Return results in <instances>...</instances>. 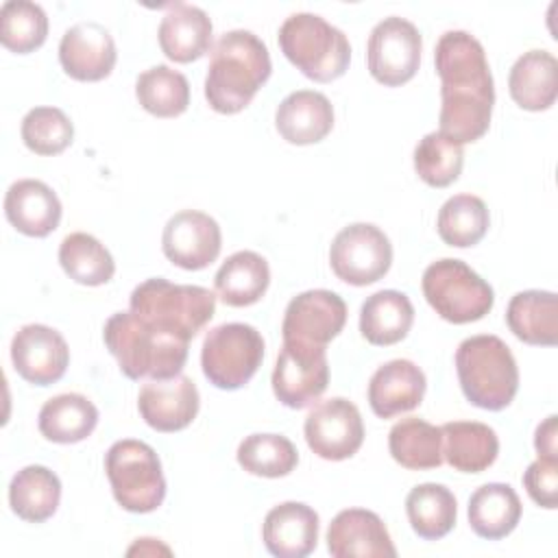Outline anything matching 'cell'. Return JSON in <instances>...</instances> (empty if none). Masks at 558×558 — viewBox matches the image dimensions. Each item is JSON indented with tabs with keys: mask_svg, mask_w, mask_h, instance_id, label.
<instances>
[{
	"mask_svg": "<svg viewBox=\"0 0 558 558\" xmlns=\"http://www.w3.org/2000/svg\"><path fill=\"white\" fill-rule=\"evenodd\" d=\"M135 98L150 116L177 118L190 105V83L179 70L153 65L137 76Z\"/></svg>",
	"mask_w": 558,
	"mask_h": 558,
	"instance_id": "8d00e7d4",
	"label": "cell"
},
{
	"mask_svg": "<svg viewBox=\"0 0 558 558\" xmlns=\"http://www.w3.org/2000/svg\"><path fill=\"white\" fill-rule=\"evenodd\" d=\"M510 331L525 344L554 347L558 342V299L549 290L517 292L506 310Z\"/></svg>",
	"mask_w": 558,
	"mask_h": 558,
	"instance_id": "4316f807",
	"label": "cell"
},
{
	"mask_svg": "<svg viewBox=\"0 0 558 558\" xmlns=\"http://www.w3.org/2000/svg\"><path fill=\"white\" fill-rule=\"evenodd\" d=\"M170 554V549L166 547V545H161V543H157L155 538H137V543L133 545V547H129V556H133V554Z\"/></svg>",
	"mask_w": 558,
	"mask_h": 558,
	"instance_id": "ee69618b",
	"label": "cell"
},
{
	"mask_svg": "<svg viewBox=\"0 0 558 558\" xmlns=\"http://www.w3.org/2000/svg\"><path fill=\"white\" fill-rule=\"evenodd\" d=\"M442 460L460 473L486 471L499 453V438L493 427L480 421H451L440 427Z\"/></svg>",
	"mask_w": 558,
	"mask_h": 558,
	"instance_id": "484cf974",
	"label": "cell"
},
{
	"mask_svg": "<svg viewBox=\"0 0 558 558\" xmlns=\"http://www.w3.org/2000/svg\"><path fill=\"white\" fill-rule=\"evenodd\" d=\"M22 142L35 155H59L74 140V124L59 107H35L22 120Z\"/></svg>",
	"mask_w": 558,
	"mask_h": 558,
	"instance_id": "60d3db41",
	"label": "cell"
},
{
	"mask_svg": "<svg viewBox=\"0 0 558 558\" xmlns=\"http://www.w3.org/2000/svg\"><path fill=\"white\" fill-rule=\"evenodd\" d=\"M48 37L46 11L28 0H7L0 9V41L15 54L37 50Z\"/></svg>",
	"mask_w": 558,
	"mask_h": 558,
	"instance_id": "ab89813d",
	"label": "cell"
},
{
	"mask_svg": "<svg viewBox=\"0 0 558 558\" xmlns=\"http://www.w3.org/2000/svg\"><path fill=\"white\" fill-rule=\"evenodd\" d=\"M98 425V408L78 392H63L48 399L37 416L41 436L50 442L72 445L85 440Z\"/></svg>",
	"mask_w": 558,
	"mask_h": 558,
	"instance_id": "4dcf8cb0",
	"label": "cell"
},
{
	"mask_svg": "<svg viewBox=\"0 0 558 558\" xmlns=\"http://www.w3.org/2000/svg\"><path fill=\"white\" fill-rule=\"evenodd\" d=\"M268 283V262L255 251H238L229 255L214 279L216 294L229 307H246L257 303L266 294Z\"/></svg>",
	"mask_w": 558,
	"mask_h": 558,
	"instance_id": "f546056e",
	"label": "cell"
},
{
	"mask_svg": "<svg viewBox=\"0 0 558 558\" xmlns=\"http://www.w3.org/2000/svg\"><path fill=\"white\" fill-rule=\"evenodd\" d=\"M11 362L24 381L50 386L65 375L70 349L57 329L31 323L15 331L11 340Z\"/></svg>",
	"mask_w": 558,
	"mask_h": 558,
	"instance_id": "2e32d148",
	"label": "cell"
},
{
	"mask_svg": "<svg viewBox=\"0 0 558 558\" xmlns=\"http://www.w3.org/2000/svg\"><path fill=\"white\" fill-rule=\"evenodd\" d=\"M327 551L333 558H395L397 547L388 527L373 510H340L327 530Z\"/></svg>",
	"mask_w": 558,
	"mask_h": 558,
	"instance_id": "d6986e66",
	"label": "cell"
},
{
	"mask_svg": "<svg viewBox=\"0 0 558 558\" xmlns=\"http://www.w3.org/2000/svg\"><path fill=\"white\" fill-rule=\"evenodd\" d=\"M488 225V207L480 196L473 194H456L447 198L436 220L440 240L456 248L475 246L486 235Z\"/></svg>",
	"mask_w": 558,
	"mask_h": 558,
	"instance_id": "d590c367",
	"label": "cell"
},
{
	"mask_svg": "<svg viewBox=\"0 0 558 558\" xmlns=\"http://www.w3.org/2000/svg\"><path fill=\"white\" fill-rule=\"evenodd\" d=\"M307 447L323 460L340 462L357 453L364 442V423L355 403L331 397L316 403L305 416Z\"/></svg>",
	"mask_w": 558,
	"mask_h": 558,
	"instance_id": "4fadbf2b",
	"label": "cell"
},
{
	"mask_svg": "<svg viewBox=\"0 0 558 558\" xmlns=\"http://www.w3.org/2000/svg\"><path fill=\"white\" fill-rule=\"evenodd\" d=\"M423 39L418 28L399 15L384 17L368 35L366 65L371 76L386 85L399 87L414 78L421 65Z\"/></svg>",
	"mask_w": 558,
	"mask_h": 558,
	"instance_id": "30bf717a",
	"label": "cell"
},
{
	"mask_svg": "<svg viewBox=\"0 0 558 558\" xmlns=\"http://www.w3.org/2000/svg\"><path fill=\"white\" fill-rule=\"evenodd\" d=\"M198 405V388L187 375L150 379L137 397V410L144 423L163 434L185 429L196 418Z\"/></svg>",
	"mask_w": 558,
	"mask_h": 558,
	"instance_id": "ac0fdd59",
	"label": "cell"
},
{
	"mask_svg": "<svg viewBox=\"0 0 558 558\" xmlns=\"http://www.w3.org/2000/svg\"><path fill=\"white\" fill-rule=\"evenodd\" d=\"M329 384V362L325 347L283 342L272 368V392L292 410L314 403Z\"/></svg>",
	"mask_w": 558,
	"mask_h": 558,
	"instance_id": "7c38bea8",
	"label": "cell"
},
{
	"mask_svg": "<svg viewBox=\"0 0 558 558\" xmlns=\"http://www.w3.org/2000/svg\"><path fill=\"white\" fill-rule=\"evenodd\" d=\"M464 166L462 144L440 131H432L418 140L414 148V170L429 187H447L458 181Z\"/></svg>",
	"mask_w": 558,
	"mask_h": 558,
	"instance_id": "f35d334b",
	"label": "cell"
},
{
	"mask_svg": "<svg viewBox=\"0 0 558 558\" xmlns=\"http://www.w3.org/2000/svg\"><path fill=\"white\" fill-rule=\"evenodd\" d=\"M264 360V338L246 323H225L207 331L201 349L203 375L220 390L246 386Z\"/></svg>",
	"mask_w": 558,
	"mask_h": 558,
	"instance_id": "9c48e42d",
	"label": "cell"
},
{
	"mask_svg": "<svg viewBox=\"0 0 558 558\" xmlns=\"http://www.w3.org/2000/svg\"><path fill=\"white\" fill-rule=\"evenodd\" d=\"M347 323V303L331 290H307L296 294L283 314V342L327 347Z\"/></svg>",
	"mask_w": 558,
	"mask_h": 558,
	"instance_id": "5bb4252c",
	"label": "cell"
},
{
	"mask_svg": "<svg viewBox=\"0 0 558 558\" xmlns=\"http://www.w3.org/2000/svg\"><path fill=\"white\" fill-rule=\"evenodd\" d=\"M425 373L412 360L381 364L368 381V405L379 418H392L421 405L425 397Z\"/></svg>",
	"mask_w": 558,
	"mask_h": 558,
	"instance_id": "ffe728a7",
	"label": "cell"
},
{
	"mask_svg": "<svg viewBox=\"0 0 558 558\" xmlns=\"http://www.w3.org/2000/svg\"><path fill=\"white\" fill-rule=\"evenodd\" d=\"M460 388L469 403L499 412L519 390V368L510 347L493 333L471 336L456 351Z\"/></svg>",
	"mask_w": 558,
	"mask_h": 558,
	"instance_id": "277c9868",
	"label": "cell"
},
{
	"mask_svg": "<svg viewBox=\"0 0 558 558\" xmlns=\"http://www.w3.org/2000/svg\"><path fill=\"white\" fill-rule=\"evenodd\" d=\"M318 514L301 501H283L268 510L262 538L266 549L277 558H303L318 543Z\"/></svg>",
	"mask_w": 558,
	"mask_h": 558,
	"instance_id": "44dd1931",
	"label": "cell"
},
{
	"mask_svg": "<svg viewBox=\"0 0 558 558\" xmlns=\"http://www.w3.org/2000/svg\"><path fill=\"white\" fill-rule=\"evenodd\" d=\"M61 201L39 179H17L4 194V216L28 238H46L61 222Z\"/></svg>",
	"mask_w": 558,
	"mask_h": 558,
	"instance_id": "7402d4cb",
	"label": "cell"
},
{
	"mask_svg": "<svg viewBox=\"0 0 558 558\" xmlns=\"http://www.w3.org/2000/svg\"><path fill=\"white\" fill-rule=\"evenodd\" d=\"M405 514L412 530L421 538L438 541L453 530L458 519V504L447 486L425 482L408 493Z\"/></svg>",
	"mask_w": 558,
	"mask_h": 558,
	"instance_id": "836d02e7",
	"label": "cell"
},
{
	"mask_svg": "<svg viewBox=\"0 0 558 558\" xmlns=\"http://www.w3.org/2000/svg\"><path fill=\"white\" fill-rule=\"evenodd\" d=\"M388 449L403 469H438L442 464V432L418 416H408L390 427Z\"/></svg>",
	"mask_w": 558,
	"mask_h": 558,
	"instance_id": "d6a6232c",
	"label": "cell"
},
{
	"mask_svg": "<svg viewBox=\"0 0 558 558\" xmlns=\"http://www.w3.org/2000/svg\"><path fill=\"white\" fill-rule=\"evenodd\" d=\"M61 501L59 477L41 464H28L20 469L9 484L11 510L28 523H41L50 519Z\"/></svg>",
	"mask_w": 558,
	"mask_h": 558,
	"instance_id": "1f68e13d",
	"label": "cell"
},
{
	"mask_svg": "<svg viewBox=\"0 0 558 558\" xmlns=\"http://www.w3.org/2000/svg\"><path fill=\"white\" fill-rule=\"evenodd\" d=\"M272 72L266 44L251 31L222 33L211 46L205 98L218 113L233 116L251 105Z\"/></svg>",
	"mask_w": 558,
	"mask_h": 558,
	"instance_id": "7a4b0ae2",
	"label": "cell"
},
{
	"mask_svg": "<svg viewBox=\"0 0 558 558\" xmlns=\"http://www.w3.org/2000/svg\"><path fill=\"white\" fill-rule=\"evenodd\" d=\"M116 61V41L98 22H78L70 26L59 41V63L74 81H102L111 74Z\"/></svg>",
	"mask_w": 558,
	"mask_h": 558,
	"instance_id": "e0dca14e",
	"label": "cell"
},
{
	"mask_svg": "<svg viewBox=\"0 0 558 558\" xmlns=\"http://www.w3.org/2000/svg\"><path fill=\"white\" fill-rule=\"evenodd\" d=\"M523 486L536 506L558 508V460H534L523 473Z\"/></svg>",
	"mask_w": 558,
	"mask_h": 558,
	"instance_id": "b9f144b4",
	"label": "cell"
},
{
	"mask_svg": "<svg viewBox=\"0 0 558 558\" xmlns=\"http://www.w3.org/2000/svg\"><path fill=\"white\" fill-rule=\"evenodd\" d=\"M129 310L161 331L192 340L211 320L216 294L203 286H181L153 277L133 288Z\"/></svg>",
	"mask_w": 558,
	"mask_h": 558,
	"instance_id": "5b68a950",
	"label": "cell"
},
{
	"mask_svg": "<svg viewBox=\"0 0 558 558\" xmlns=\"http://www.w3.org/2000/svg\"><path fill=\"white\" fill-rule=\"evenodd\" d=\"M102 340L129 379H170L187 362L190 340L161 331L131 310L107 318Z\"/></svg>",
	"mask_w": 558,
	"mask_h": 558,
	"instance_id": "3957f363",
	"label": "cell"
},
{
	"mask_svg": "<svg viewBox=\"0 0 558 558\" xmlns=\"http://www.w3.org/2000/svg\"><path fill=\"white\" fill-rule=\"evenodd\" d=\"M508 89L525 111H545L558 96V61L547 50H527L510 68Z\"/></svg>",
	"mask_w": 558,
	"mask_h": 558,
	"instance_id": "d4e9b609",
	"label": "cell"
},
{
	"mask_svg": "<svg viewBox=\"0 0 558 558\" xmlns=\"http://www.w3.org/2000/svg\"><path fill=\"white\" fill-rule=\"evenodd\" d=\"M275 126L288 144H316L333 129V107L320 92L296 89L279 102L275 111Z\"/></svg>",
	"mask_w": 558,
	"mask_h": 558,
	"instance_id": "603a6c76",
	"label": "cell"
},
{
	"mask_svg": "<svg viewBox=\"0 0 558 558\" xmlns=\"http://www.w3.org/2000/svg\"><path fill=\"white\" fill-rule=\"evenodd\" d=\"M414 323V305L399 290H379L360 307V333L375 347L401 342Z\"/></svg>",
	"mask_w": 558,
	"mask_h": 558,
	"instance_id": "83f0119b",
	"label": "cell"
},
{
	"mask_svg": "<svg viewBox=\"0 0 558 558\" xmlns=\"http://www.w3.org/2000/svg\"><path fill=\"white\" fill-rule=\"evenodd\" d=\"M421 288L432 310L453 325L484 318L495 303V292L488 281L462 259L442 257L432 262L423 272Z\"/></svg>",
	"mask_w": 558,
	"mask_h": 558,
	"instance_id": "ba28073f",
	"label": "cell"
},
{
	"mask_svg": "<svg viewBox=\"0 0 558 558\" xmlns=\"http://www.w3.org/2000/svg\"><path fill=\"white\" fill-rule=\"evenodd\" d=\"M238 464L259 477L290 475L299 464V451L281 434H251L238 445Z\"/></svg>",
	"mask_w": 558,
	"mask_h": 558,
	"instance_id": "74e56055",
	"label": "cell"
},
{
	"mask_svg": "<svg viewBox=\"0 0 558 558\" xmlns=\"http://www.w3.org/2000/svg\"><path fill=\"white\" fill-rule=\"evenodd\" d=\"M279 48L286 59L316 83L340 78L351 61L347 35L316 13H292L279 26Z\"/></svg>",
	"mask_w": 558,
	"mask_h": 558,
	"instance_id": "8992f818",
	"label": "cell"
},
{
	"mask_svg": "<svg viewBox=\"0 0 558 558\" xmlns=\"http://www.w3.org/2000/svg\"><path fill=\"white\" fill-rule=\"evenodd\" d=\"M329 264L340 281L371 286L390 270L392 244L379 227L353 222L336 233L329 246Z\"/></svg>",
	"mask_w": 558,
	"mask_h": 558,
	"instance_id": "8fae6325",
	"label": "cell"
},
{
	"mask_svg": "<svg viewBox=\"0 0 558 558\" xmlns=\"http://www.w3.org/2000/svg\"><path fill=\"white\" fill-rule=\"evenodd\" d=\"M59 264L63 272L81 286L109 283L116 262L107 246L85 231L68 233L59 244Z\"/></svg>",
	"mask_w": 558,
	"mask_h": 558,
	"instance_id": "e575fe53",
	"label": "cell"
},
{
	"mask_svg": "<svg viewBox=\"0 0 558 558\" xmlns=\"http://www.w3.org/2000/svg\"><path fill=\"white\" fill-rule=\"evenodd\" d=\"M469 525L488 541L508 536L521 521V499L510 484L488 482L469 497Z\"/></svg>",
	"mask_w": 558,
	"mask_h": 558,
	"instance_id": "f1b7e54d",
	"label": "cell"
},
{
	"mask_svg": "<svg viewBox=\"0 0 558 558\" xmlns=\"http://www.w3.org/2000/svg\"><path fill=\"white\" fill-rule=\"evenodd\" d=\"M105 471L113 499L129 512L157 510L166 497V477L159 456L142 440H116L105 453Z\"/></svg>",
	"mask_w": 558,
	"mask_h": 558,
	"instance_id": "52a82bcc",
	"label": "cell"
},
{
	"mask_svg": "<svg viewBox=\"0 0 558 558\" xmlns=\"http://www.w3.org/2000/svg\"><path fill=\"white\" fill-rule=\"evenodd\" d=\"M161 248L174 266L203 270L220 255V225L205 211L181 209L168 218L161 233Z\"/></svg>",
	"mask_w": 558,
	"mask_h": 558,
	"instance_id": "9a60e30c",
	"label": "cell"
},
{
	"mask_svg": "<svg viewBox=\"0 0 558 558\" xmlns=\"http://www.w3.org/2000/svg\"><path fill=\"white\" fill-rule=\"evenodd\" d=\"M211 20L194 4H168L157 37L161 52L174 63H192L201 59L211 46Z\"/></svg>",
	"mask_w": 558,
	"mask_h": 558,
	"instance_id": "cb8c5ba5",
	"label": "cell"
},
{
	"mask_svg": "<svg viewBox=\"0 0 558 558\" xmlns=\"http://www.w3.org/2000/svg\"><path fill=\"white\" fill-rule=\"evenodd\" d=\"M440 76V133L458 144L477 142L490 126L495 83L480 39L466 31H447L436 41Z\"/></svg>",
	"mask_w": 558,
	"mask_h": 558,
	"instance_id": "6da1fadb",
	"label": "cell"
},
{
	"mask_svg": "<svg viewBox=\"0 0 558 558\" xmlns=\"http://www.w3.org/2000/svg\"><path fill=\"white\" fill-rule=\"evenodd\" d=\"M558 416L549 414L543 423H538L534 432V449L538 458L558 460Z\"/></svg>",
	"mask_w": 558,
	"mask_h": 558,
	"instance_id": "7bdbcfd3",
	"label": "cell"
}]
</instances>
